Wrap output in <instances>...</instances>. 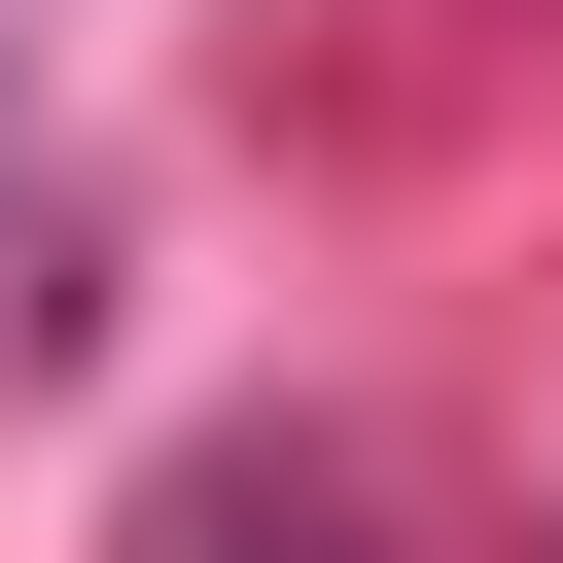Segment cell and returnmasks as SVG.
Segmentation results:
<instances>
[{
  "label": "cell",
  "mask_w": 563,
  "mask_h": 563,
  "mask_svg": "<svg viewBox=\"0 0 563 563\" xmlns=\"http://www.w3.org/2000/svg\"><path fill=\"white\" fill-rule=\"evenodd\" d=\"M176 563H317V493H176Z\"/></svg>",
  "instance_id": "6da1fadb"
}]
</instances>
